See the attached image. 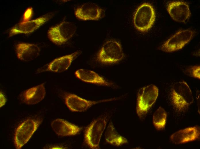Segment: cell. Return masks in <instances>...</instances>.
<instances>
[{
    "label": "cell",
    "mask_w": 200,
    "mask_h": 149,
    "mask_svg": "<svg viewBox=\"0 0 200 149\" xmlns=\"http://www.w3.org/2000/svg\"><path fill=\"white\" fill-rule=\"evenodd\" d=\"M171 97L173 106L179 111L186 110L193 102L191 90L184 81L174 84L171 90Z\"/></svg>",
    "instance_id": "cell-1"
},
{
    "label": "cell",
    "mask_w": 200,
    "mask_h": 149,
    "mask_svg": "<svg viewBox=\"0 0 200 149\" xmlns=\"http://www.w3.org/2000/svg\"><path fill=\"white\" fill-rule=\"evenodd\" d=\"M159 89L151 84L143 87L139 90L136 106L137 114L140 118L145 117L155 102L158 95Z\"/></svg>",
    "instance_id": "cell-2"
},
{
    "label": "cell",
    "mask_w": 200,
    "mask_h": 149,
    "mask_svg": "<svg viewBox=\"0 0 200 149\" xmlns=\"http://www.w3.org/2000/svg\"><path fill=\"white\" fill-rule=\"evenodd\" d=\"M156 18L155 10L149 3H144L136 10L133 17V23L139 32H147L153 26Z\"/></svg>",
    "instance_id": "cell-3"
},
{
    "label": "cell",
    "mask_w": 200,
    "mask_h": 149,
    "mask_svg": "<svg viewBox=\"0 0 200 149\" xmlns=\"http://www.w3.org/2000/svg\"><path fill=\"white\" fill-rule=\"evenodd\" d=\"M108 119L107 115L101 116L93 121L86 128L84 133V141L90 148H100V140Z\"/></svg>",
    "instance_id": "cell-4"
},
{
    "label": "cell",
    "mask_w": 200,
    "mask_h": 149,
    "mask_svg": "<svg viewBox=\"0 0 200 149\" xmlns=\"http://www.w3.org/2000/svg\"><path fill=\"white\" fill-rule=\"evenodd\" d=\"M121 45L118 42L110 40L105 42L98 53L97 60L103 64L118 62L124 57Z\"/></svg>",
    "instance_id": "cell-5"
},
{
    "label": "cell",
    "mask_w": 200,
    "mask_h": 149,
    "mask_svg": "<svg viewBox=\"0 0 200 149\" xmlns=\"http://www.w3.org/2000/svg\"><path fill=\"white\" fill-rule=\"evenodd\" d=\"M76 27L72 22L64 21L51 28L48 32V36L50 40L57 45L67 42L75 34Z\"/></svg>",
    "instance_id": "cell-6"
},
{
    "label": "cell",
    "mask_w": 200,
    "mask_h": 149,
    "mask_svg": "<svg viewBox=\"0 0 200 149\" xmlns=\"http://www.w3.org/2000/svg\"><path fill=\"white\" fill-rule=\"evenodd\" d=\"M42 121L39 119H28L22 123L16 129L14 141L16 148L20 149L30 139Z\"/></svg>",
    "instance_id": "cell-7"
},
{
    "label": "cell",
    "mask_w": 200,
    "mask_h": 149,
    "mask_svg": "<svg viewBox=\"0 0 200 149\" xmlns=\"http://www.w3.org/2000/svg\"><path fill=\"white\" fill-rule=\"evenodd\" d=\"M195 33L194 31L190 29L180 30L166 41L160 49L168 52L180 50L191 40Z\"/></svg>",
    "instance_id": "cell-8"
},
{
    "label": "cell",
    "mask_w": 200,
    "mask_h": 149,
    "mask_svg": "<svg viewBox=\"0 0 200 149\" xmlns=\"http://www.w3.org/2000/svg\"><path fill=\"white\" fill-rule=\"evenodd\" d=\"M65 102L68 108L72 111H84L93 105L97 103L112 101L115 98L99 101L88 100L71 93H66L65 96Z\"/></svg>",
    "instance_id": "cell-9"
},
{
    "label": "cell",
    "mask_w": 200,
    "mask_h": 149,
    "mask_svg": "<svg viewBox=\"0 0 200 149\" xmlns=\"http://www.w3.org/2000/svg\"><path fill=\"white\" fill-rule=\"evenodd\" d=\"M52 15L51 14H47L34 20L18 23L11 29L9 36L32 33L48 21L52 17Z\"/></svg>",
    "instance_id": "cell-10"
},
{
    "label": "cell",
    "mask_w": 200,
    "mask_h": 149,
    "mask_svg": "<svg viewBox=\"0 0 200 149\" xmlns=\"http://www.w3.org/2000/svg\"><path fill=\"white\" fill-rule=\"evenodd\" d=\"M167 10L172 18L179 22L185 23L191 15L188 4L183 1L170 2L168 4Z\"/></svg>",
    "instance_id": "cell-11"
},
{
    "label": "cell",
    "mask_w": 200,
    "mask_h": 149,
    "mask_svg": "<svg viewBox=\"0 0 200 149\" xmlns=\"http://www.w3.org/2000/svg\"><path fill=\"white\" fill-rule=\"evenodd\" d=\"M102 9L95 3H85L77 8L74 13L76 17L83 20H97L101 17Z\"/></svg>",
    "instance_id": "cell-12"
},
{
    "label": "cell",
    "mask_w": 200,
    "mask_h": 149,
    "mask_svg": "<svg viewBox=\"0 0 200 149\" xmlns=\"http://www.w3.org/2000/svg\"><path fill=\"white\" fill-rule=\"evenodd\" d=\"M200 134L199 127H189L173 133L170 139L174 144H180L196 140L199 138Z\"/></svg>",
    "instance_id": "cell-13"
},
{
    "label": "cell",
    "mask_w": 200,
    "mask_h": 149,
    "mask_svg": "<svg viewBox=\"0 0 200 149\" xmlns=\"http://www.w3.org/2000/svg\"><path fill=\"white\" fill-rule=\"evenodd\" d=\"M81 53L80 51L78 50L71 54L57 58L50 62L47 68L43 71L57 72H64L69 68L73 61Z\"/></svg>",
    "instance_id": "cell-14"
},
{
    "label": "cell",
    "mask_w": 200,
    "mask_h": 149,
    "mask_svg": "<svg viewBox=\"0 0 200 149\" xmlns=\"http://www.w3.org/2000/svg\"><path fill=\"white\" fill-rule=\"evenodd\" d=\"M18 58L24 61H29L37 58L39 54L40 48L35 44L21 43L16 46Z\"/></svg>",
    "instance_id": "cell-15"
},
{
    "label": "cell",
    "mask_w": 200,
    "mask_h": 149,
    "mask_svg": "<svg viewBox=\"0 0 200 149\" xmlns=\"http://www.w3.org/2000/svg\"><path fill=\"white\" fill-rule=\"evenodd\" d=\"M51 125L55 133L62 136L75 135L81 130V128L78 126L60 119L53 121Z\"/></svg>",
    "instance_id": "cell-16"
},
{
    "label": "cell",
    "mask_w": 200,
    "mask_h": 149,
    "mask_svg": "<svg viewBox=\"0 0 200 149\" xmlns=\"http://www.w3.org/2000/svg\"><path fill=\"white\" fill-rule=\"evenodd\" d=\"M76 77L82 81L88 83L107 86H113V84L106 80L95 72L90 70L80 69L75 72Z\"/></svg>",
    "instance_id": "cell-17"
},
{
    "label": "cell",
    "mask_w": 200,
    "mask_h": 149,
    "mask_svg": "<svg viewBox=\"0 0 200 149\" xmlns=\"http://www.w3.org/2000/svg\"><path fill=\"white\" fill-rule=\"evenodd\" d=\"M46 92L43 83L32 87L26 90L23 97L24 102L28 105H34L41 101Z\"/></svg>",
    "instance_id": "cell-18"
},
{
    "label": "cell",
    "mask_w": 200,
    "mask_h": 149,
    "mask_svg": "<svg viewBox=\"0 0 200 149\" xmlns=\"http://www.w3.org/2000/svg\"><path fill=\"white\" fill-rule=\"evenodd\" d=\"M105 137L107 143L116 146H120L128 142L126 138L117 132L111 121L109 122L105 132Z\"/></svg>",
    "instance_id": "cell-19"
},
{
    "label": "cell",
    "mask_w": 200,
    "mask_h": 149,
    "mask_svg": "<svg viewBox=\"0 0 200 149\" xmlns=\"http://www.w3.org/2000/svg\"><path fill=\"white\" fill-rule=\"evenodd\" d=\"M167 116L166 111L160 107L154 112L153 117V123L157 129L160 130L165 127Z\"/></svg>",
    "instance_id": "cell-20"
},
{
    "label": "cell",
    "mask_w": 200,
    "mask_h": 149,
    "mask_svg": "<svg viewBox=\"0 0 200 149\" xmlns=\"http://www.w3.org/2000/svg\"><path fill=\"white\" fill-rule=\"evenodd\" d=\"M189 70V72L191 76L194 78L200 79V66L196 65L192 66L190 68Z\"/></svg>",
    "instance_id": "cell-21"
},
{
    "label": "cell",
    "mask_w": 200,
    "mask_h": 149,
    "mask_svg": "<svg viewBox=\"0 0 200 149\" xmlns=\"http://www.w3.org/2000/svg\"><path fill=\"white\" fill-rule=\"evenodd\" d=\"M0 107H2L3 106L5 105L6 101V99L4 95L1 92H0Z\"/></svg>",
    "instance_id": "cell-22"
},
{
    "label": "cell",
    "mask_w": 200,
    "mask_h": 149,
    "mask_svg": "<svg viewBox=\"0 0 200 149\" xmlns=\"http://www.w3.org/2000/svg\"><path fill=\"white\" fill-rule=\"evenodd\" d=\"M50 149H64L65 148L63 147L55 146L50 148Z\"/></svg>",
    "instance_id": "cell-23"
}]
</instances>
